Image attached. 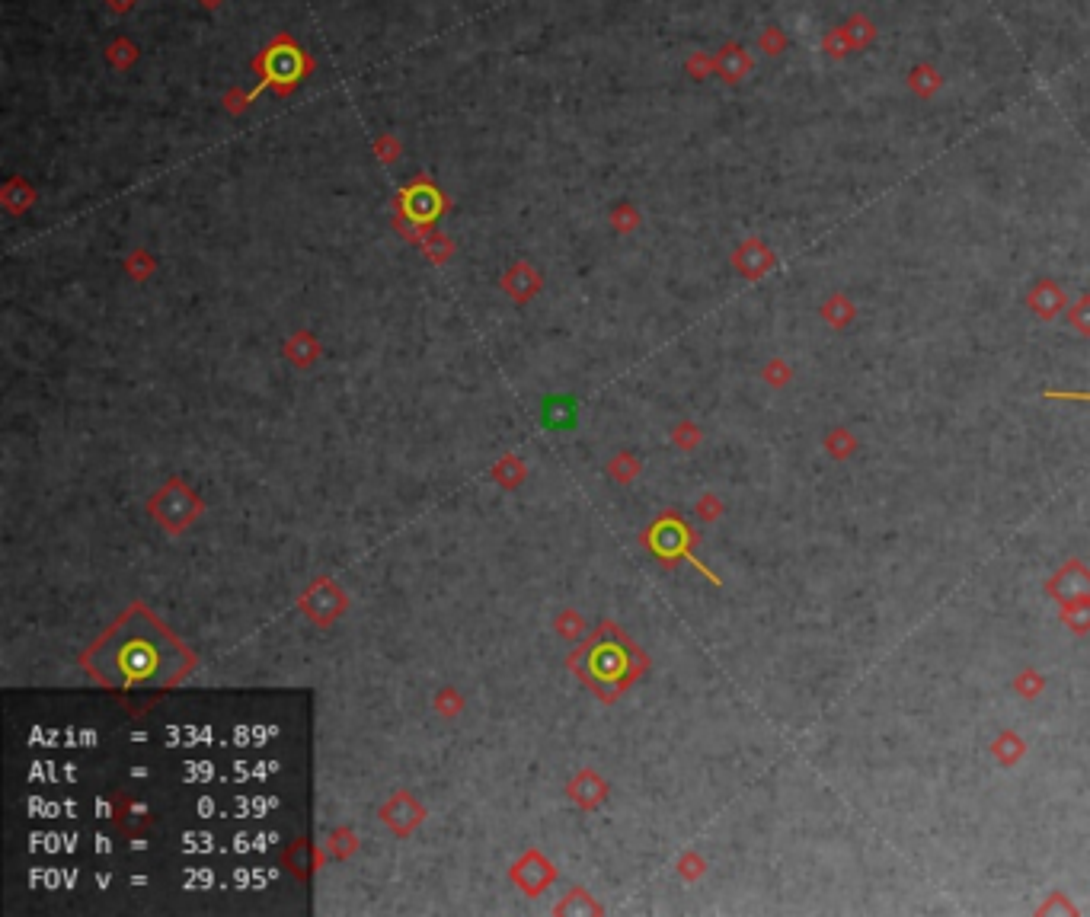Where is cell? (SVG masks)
Segmentation results:
<instances>
[{"label": "cell", "instance_id": "obj_1", "mask_svg": "<svg viewBox=\"0 0 1090 917\" xmlns=\"http://www.w3.org/2000/svg\"><path fill=\"white\" fill-rule=\"evenodd\" d=\"M93 668L106 684H160L180 668V649L160 636L148 617H132L93 655Z\"/></svg>", "mask_w": 1090, "mask_h": 917}, {"label": "cell", "instance_id": "obj_2", "mask_svg": "<svg viewBox=\"0 0 1090 917\" xmlns=\"http://www.w3.org/2000/svg\"><path fill=\"white\" fill-rule=\"evenodd\" d=\"M259 68H263V87H291L295 80L304 74V58L295 45L288 42H275L269 52L263 55V61H259ZM259 87V90H263Z\"/></svg>", "mask_w": 1090, "mask_h": 917}, {"label": "cell", "instance_id": "obj_3", "mask_svg": "<svg viewBox=\"0 0 1090 917\" xmlns=\"http://www.w3.org/2000/svg\"><path fill=\"white\" fill-rule=\"evenodd\" d=\"M406 211H410L416 221H429L438 215V195L426 186L406 192Z\"/></svg>", "mask_w": 1090, "mask_h": 917}]
</instances>
